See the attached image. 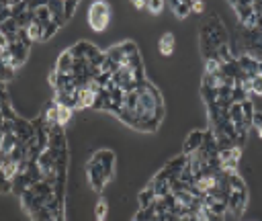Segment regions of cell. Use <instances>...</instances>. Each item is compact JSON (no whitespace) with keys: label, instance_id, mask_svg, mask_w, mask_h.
Segmentation results:
<instances>
[{"label":"cell","instance_id":"7402d4cb","mask_svg":"<svg viewBox=\"0 0 262 221\" xmlns=\"http://www.w3.org/2000/svg\"><path fill=\"white\" fill-rule=\"evenodd\" d=\"M106 213H108V203L104 198H98L94 207V221H106Z\"/></svg>","mask_w":262,"mask_h":221},{"label":"cell","instance_id":"cb8c5ba5","mask_svg":"<svg viewBox=\"0 0 262 221\" xmlns=\"http://www.w3.org/2000/svg\"><path fill=\"white\" fill-rule=\"evenodd\" d=\"M31 221H55V219H53V213H51L47 207H43L39 213L31 215Z\"/></svg>","mask_w":262,"mask_h":221},{"label":"cell","instance_id":"8992f818","mask_svg":"<svg viewBox=\"0 0 262 221\" xmlns=\"http://www.w3.org/2000/svg\"><path fill=\"white\" fill-rule=\"evenodd\" d=\"M186 164H188V156L180 153L174 160H170L154 178H160V180H178L180 174H182V170L186 168Z\"/></svg>","mask_w":262,"mask_h":221},{"label":"cell","instance_id":"5bb4252c","mask_svg":"<svg viewBox=\"0 0 262 221\" xmlns=\"http://www.w3.org/2000/svg\"><path fill=\"white\" fill-rule=\"evenodd\" d=\"M203 139H205V131H199V129L190 131V133L186 135V141H184V145H182V153H184V156H190V153H194V151L201 147Z\"/></svg>","mask_w":262,"mask_h":221},{"label":"cell","instance_id":"836d02e7","mask_svg":"<svg viewBox=\"0 0 262 221\" xmlns=\"http://www.w3.org/2000/svg\"><path fill=\"white\" fill-rule=\"evenodd\" d=\"M133 6H135V8H147V2H143V0H135Z\"/></svg>","mask_w":262,"mask_h":221},{"label":"cell","instance_id":"f546056e","mask_svg":"<svg viewBox=\"0 0 262 221\" xmlns=\"http://www.w3.org/2000/svg\"><path fill=\"white\" fill-rule=\"evenodd\" d=\"M14 78V68L12 65H2V84L10 82Z\"/></svg>","mask_w":262,"mask_h":221},{"label":"cell","instance_id":"603a6c76","mask_svg":"<svg viewBox=\"0 0 262 221\" xmlns=\"http://www.w3.org/2000/svg\"><path fill=\"white\" fill-rule=\"evenodd\" d=\"M72 110H74V108H68V106H61V104H59V108H57V123L66 127V123L72 119Z\"/></svg>","mask_w":262,"mask_h":221},{"label":"cell","instance_id":"7c38bea8","mask_svg":"<svg viewBox=\"0 0 262 221\" xmlns=\"http://www.w3.org/2000/svg\"><path fill=\"white\" fill-rule=\"evenodd\" d=\"M92 160H94L100 168H104V172H106L111 178L115 176V153H113L111 149H98V151H94Z\"/></svg>","mask_w":262,"mask_h":221},{"label":"cell","instance_id":"4fadbf2b","mask_svg":"<svg viewBox=\"0 0 262 221\" xmlns=\"http://www.w3.org/2000/svg\"><path fill=\"white\" fill-rule=\"evenodd\" d=\"M235 61H237V65H239V70H242V74H244L248 80H254V78L258 76V61H256V59H252L250 55L242 53L239 57H235Z\"/></svg>","mask_w":262,"mask_h":221},{"label":"cell","instance_id":"2e32d148","mask_svg":"<svg viewBox=\"0 0 262 221\" xmlns=\"http://www.w3.org/2000/svg\"><path fill=\"white\" fill-rule=\"evenodd\" d=\"M47 8H49L51 18H53V23H55V25L63 27V25L68 23V20H66V10H63V2H59V0L47 2Z\"/></svg>","mask_w":262,"mask_h":221},{"label":"cell","instance_id":"9c48e42d","mask_svg":"<svg viewBox=\"0 0 262 221\" xmlns=\"http://www.w3.org/2000/svg\"><path fill=\"white\" fill-rule=\"evenodd\" d=\"M12 131L18 137V141H25V143H29L31 139H35V135H37V129L33 127V123L27 121V119H23V117H18V119L12 121Z\"/></svg>","mask_w":262,"mask_h":221},{"label":"cell","instance_id":"484cf974","mask_svg":"<svg viewBox=\"0 0 262 221\" xmlns=\"http://www.w3.org/2000/svg\"><path fill=\"white\" fill-rule=\"evenodd\" d=\"M231 100H233V102H244V100H248V94H246L239 86H233V88H231Z\"/></svg>","mask_w":262,"mask_h":221},{"label":"cell","instance_id":"5b68a950","mask_svg":"<svg viewBox=\"0 0 262 221\" xmlns=\"http://www.w3.org/2000/svg\"><path fill=\"white\" fill-rule=\"evenodd\" d=\"M229 6L235 10L237 14V23L242 29H256V10H254V2H229Z\"/></svg>","mask_w":262,"mask_h":221},{"label":"cell","instance_id":"d6a6232c","mask_svg":"<svg viewBox=\"0 0 262 221\" xmlns=\"http://www.w3.org/2000/svg\"><path fill=\"white\" fill-rule=\"evenodd\" d=\"M207 209V207H205ZM207 221H223V217H219V215H213L209 209H207Z\"/></svg>","mask_w":262,"mask_h":221},{"label":"cell","instance_id":"30bf717a","mask_svg":"<svg viewBox=\"0 0 262 221\" xmlns=\"http://www.w3.org/2000/svg\"><path fill=\"white\" fill-rule=\"evenodd\" d=\"M49 149H55V151H61V149H68V141H66V131H63V125H49Z\"/></svg>","mask_w":262,"mask_h":221},{"label":"cell","instance_id":"ffe728a7","mask_svg":"<svg viewBox=\"0 0 262 221\" xmlns=\"http://www.w3.org/2000/svg\"><path fill=\"white\" fill-rule=\"evenodd\" d=\"M168 6L174 10V14L178 16V18H186L188 14H190V0H172V2H168Z\"/></svg>","mask_w":262,"mask_h":221},{"label":"cell","instance_id":"4dcf8cb0","mask_svg":"<svg viewBox=\"0 0 262 221\" xmlns=\"http://www.w3.org/2000/svg\"><path fill=\"white\" fill-rule=\"evenodd\" d=\"M252 92H254V94H262V78H260V76H256V78L252 80Z\"/></svg>","mask_w":262,"mask_h":221},{"label":"cell","instance_id":"83f0119b","mask_svg":"<svg viewBox=\"0 0 262 221\" xmlns=\"http://www.w3.org/2000/svg\"><path fill=\"white\" fill-rule=\"evenodd\" d=\"M166 4L162 2V0H149L147 2V10L151 12V14H158V12H162V8H164Z\"/></svg>","mask_w":262,"mask_h":221},{"label":"cell","instance_id":"6da1fadb","mask_svg":"<svg viewBox=\"0 0 262 221\" xmlns=\"http://www.w3.org/2000/svg\"><path fill=\"white\" fill-rule=\"evenodd\" d=\"M164 113L166 108H164L162 92L151 82L145 80L135 90L125 92V102L119 119L131 129H137L141 133H154L158 131Z\"/></svg>","mask_w":262,"mask_h":221},{"label":"cell","instance_id":"e0dca14e","mask_svg":"<svg viewBox=\"0 0 262 221\" xmlns=\"http://www.w3.org/2000/svg\"><path fill=\"white\" fill-rule=\"evenodd\" d=\"M0 113H2V121H14V119H18V115L12 110L10 98L6 94V84H2V108H0Z\"/></svg>","mask_w":262,"mask_h":221},{"label":"cell","instance_id":"d6986e66","mask_svg":"<svg viewBox=\"0 0 262 221\" xmlns=\"http://www.w3.org/2000/svg\"><path fill=\"white\" fill-rule=\"evenodd\" d=\"M158 51L162 55H172L174 53V35L172 33H164L158 41Z\"/></svg>","mask_w":262,"mask_h":221},{"label":"cell","instance_id":"52a82bcc","mask_svg":"<svg viewBox=\"0 0 262 221\" xmlns=\"http://www.w3.org/2000/svg\"><path fill=\"white\" fill-rule=\"evenodd\" d=\"M86 176H88V182H90L92 190H96V192H100V190L104 188V184H106L108 180H113V178L104 172V168H100L92 158H90V162L86 164Z\"/></svg>","mask_w":262,"mask_h":221},{"label":"cell","instance_id":"8fae6325","mask_svg":"<svg viewBox=\"0 0 262 221\" xmlns=\"http://www.w3.org/2000/svg\"><path fill=\"white\" fill-rule=\"evenodd\" d=\"M8 47H10V53H12V68L16 70V68H20L27 61V57H29V45L18 37V41L10 43Z\"/></svg>","mask_w":262,"mask_h":221},{"label":"cell","instance_id":"4316f807","mask_svg":"<svg viewBox=\"0 0 262 221\" xmlns=\"http://www.w3.org/2000/svg\"><path fill=\"white\" fill-rule=\"evenodd\" d=\"M252 125L258 129V135H260V139H262V110H254V117H252Z\"/></svg>","mask_w":262,"mask_h":221},{"label":"cell","instance_id":"44dd1931","mask_svg":"<svg viewBox=\"0 0 262 221\" xmlns=\"http://www.w3.org/2000/svg\"><path fill=\"white\" fill-rule=\"evenodd\" d=\"M33 20H35V23H39L41 27H45V25L53 23V18H51V12H49L47 4H43L41 8H37V10L33 12Z\"/></svg>","mask_w":262,"mask_h":221},{"label":"cell","instance_id":"1f68e13d","mask_svg":"<svg viewBox=\"0 0 262 221\" xmlns=\"http://www.w3.org/2000/svg\"><path fill=\"white\" fill-rule=\"evenodd\" d=\"M203 8H205V2H194V0H190V12L201 14V12H203Z\"/></svg>","mask_w":262,"mask_h":221},{"label":"cell","instance_id":"277c9868","mask_svg":"<svg viewBox=\"0 0 262 221\" xmlns=\"http://www.w3.org/2000/svg\"><path fill=\"white\" fill-rule=\"evenodd\" d=\"M111 20V8L106 2H92L88 10V25L94 31H104Z\"/></svg>","mask_w":262,"mask_h":221},{"label":"cell","instance_id":"d4e9b609","mask_svg":"<svg viewBox=\"0 0 262 221\" xmlns=\"http://www.w3.org/2000/svg\"><path fill=\"white\" fill-rule=\"evenodd\" d=\"M57 29H59V25H55V23H49V25H45V27H43V39H41V41H47V39H51V37L57 33Z\"/></svg>","mask_w":262,"mask_h":221},{"label":"cell","instance_id":"ac0fdd59","mask_svg":"<svg viewBox=\"0 0 262 221\" xmlns=\"http://www.w3.org/2000/svg\"><path fill=\"white\" fill-rule=\"evenodd\" d=\"M156 192H154V186L147 182V186L137 194V201H139V209H149L154 203H156Z\"/></svg>","mask_w":262,"mask_h":221},{"label":"cell","instance_id":"3957f363","mask_svg":"<svg viewBox=\"0 0 262 221\" xmlns=\"http://www.w3.org/2000/svg\"><path fill=\"white\" fill-rule=\"evenodd\" d=\"M227 184H229V196H227V211H231L233 217H239L248 205V188L242 176L227 174Z\"/></svg>","mask_w":262,"mask_h":221},{"label":"cell","instance_id":"f1b7e54d","mask_svg":"<svg viewBox=\"0 0 262 221\" xmlns=\"http://www.w3.org/2000/svg\"><path fill=\"white\" fill-rule=\"evenodd\" d=\"M76 6H78V2H76V0L63 2V10H66V20H70V18L74 16V12H76Z\"/></svg>","mask_w":262,"mask_h":221},{"label":"cell","instance_id":"ba28073f","mask_svg":"<svg viewBox=\"0 0 262 221\" xmlns=\"http://www.w3.org/2000/svg\"><path fill=\"white\" fill-rule=\"evenodd\" d=\"M239 156H242V147H227V149H219L217 158L221 162V170L225 174H233L235 168H237V162H239Z\"/></svg>","mask_w":262,"mask_h":221},{"label":"cell","instance_id":"7a4b0ae2","mask_svg":"<svg viewBox=\"0 0 262 221\" xmlns=\"http://www.w3.org/2000/svg\"><path fill=\"white\" fill-rule=\"evenodd\" d=\"M229 45V35L217 14H211L203 25L199 33V47L205 61H219V49Z\"/></svg>","mask_w":262,"mask_h":221},{"label":"cell","instance_id":"9a60e30c","mask_svg":"<svg viewBox=\"0 0 262 221\" xmlns=\"http://www.w3.org/2000/svg\"><path fill=\"white\" fill-rule=\"evenodd\" d=\"M74 63H76V59H74L72 51L66 49V51L59 55L57 63H55V72H57V74H72V72H74Z\"/></svg>","mask_w":262,"mask_h":221}]
</instances>
